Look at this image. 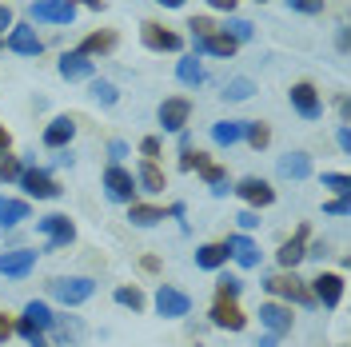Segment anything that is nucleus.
<instances>
[{"instance_id":"nucleus-41","label":"nucleus","mask_w":351,"mask_h":347,"mask_svg":"<svg viewBox=\"0 0 351 347\" xmlns=\"http://www.w3.org/2000/svg\"><path fill=\"white\" fill-rule=\"evenodd\" d=\"M287 8H295V12H307V16H315V12H324V0H287Z\"/></svg>"},{"instance_id":"nucleus-44","label":"nucleus","mask_w":351,"mask_h":347,"mask_svg":"<svg viewBox=\"0 0 351 347\" xmlns=\"http://www.w3.org/2000/svg\"><path fill=\"white\" fill-rule=\"evenodd\" d=\"M188 28H192V36H196V40H199V36H208V32H216V24L208 21V16H196Z\"/></svg>"},{"instance_id":"nucleus-9","label":"nucleus","mask_w":351,"mask_h":347,"mask_svg":"<svg viewBox=\"0 0 351 347\" xmlns=\"http://www.w3.org/2000/svg\"><path fill=\"white\" fill-rule=\"evenodd\" d=\"M21 188L28 195H36V200H56V195H60V184L44 172V168H24L21 172Z\"/></svg>"},{"instance_id":"nucleus-25","label":"nucleus","mask_w":351,"mask_h":347,"mask_svg":"<svg viewBox=\"0 0 351 347\" xmlns=\"http://www.w3.org/2000/svg\"><path fill=\"white\" fill-rule=\"evenodd\" d=\"M196 172L204 176V184L212 188V195H228L232 192V188H228V168H219V164H212V160H204Z\"/></svg>"},{"instance_id":"nucleus-21","label":"nucleus","mask_w":351,"mask_h":347,"mask_svg":"<svg viewBox=\"0 0 351 347\" xmlns=\"http://www.w3.org/2000/svg\"><path fill=\"white\" fill-rule=\"evenodd\" d=\"M228 243H204V248H196V267H204V272H216V267H223L228 263Z\"/></svg>"},{"instance_id":"nucleus-24","label":"nucleus","mask_w":351,"mask_h":347,"mask_svg":"<svg viewBox=\"0 0 351 347\" xmlns=\"http://www.w3.org/2000/svg\"><path fill=\"white\" fill-rule=\"evenodd\" d=\"M112 48H116V32H88L76 52H80V56H104Z\"/></svg>"},{"instance_id":"nucleus-1","label":"nucleus","mask_w":351,"mask_h":347,"mask_svg":"<svg viewBox=\"0 0 351 347\" xmlns=\"http://www.w3.org/2000/svg\"><path fill=\"white\" fill-rule=\"evenodd\" d=\"M48 291L60 300L64 307H80L92 300V291H96V280H88V276H56V280L48 283Z\"/></svg>"},{"instance_id":"nucleus-10","label":"nucleus","mask_w":351,"mask_h":347,"mask_svg":"<svg viewBox=\"0 0 351 347\" xmlns=\"http://www.w3.org/2000/svg\"><path fill=\"white\" fill-rule=\"evenodd\" d=\"M311 300H319L324 307H335L343 300V276H335V272H319L315 280H311Z\"/></svg>"},{"instance_id":"nucleus-43","label":"nucleus","mask_w":351,"mask_h":347,"mask_svg":"<svg viewBox=\"0 0 351 347\" xmlns=\"http://www.w3.org/2000/svg\"><path fill=\"white\" fill-rule=\"evenodd\" d=\"M199 164H204V152L184 148V156H180V168H184V172H192V168H199Z\"/></svg>"},{"instance_id":"nucleus-26","label":"nucleus","mask_w":351,"mask_h":347,"mask_svg":"<svg viewBox=\"0 0 351 347\" xmlns=\"http://www.w3.org/2000/svg\"><path fill=\"white\" fill-rule=\"evenodd\" d=\"M199 52H212V56H232L236 52V40L228 36V32H208V36H199L196 40Z\"/></svg>"},{"instance_id":"nucleus-38","label":"nucleus","mask_w":351,"mask_h":347,"mask_svg":"<svg viewBox=\"0 0 351 347\" xmlns=\"http://www.w3.org/2000/svg\"><path fill=\"white\" fill-rule=\"evenodd\" d=\"M240 291H243V283L236 276H219L216 280V300H236Z\"/></svg>"},{"instance_id":"nucleus-8","label":"nucleus","mask_w":351,"mask_h":347,"mask_svg":"<svg viewBox=\"0 0 351 347\" xmlns=\"http://www.w3.org/2000/svg\"><path fill=\"white\" fill-rule=\"evenodd\" d=\"M140 40L148 44L152 52H180V36H176L172 28H164V24H156V21H144L140 24Z\"/></svg>"},{"instance_id":"nucleus-20","label":"nucleus","mask_w":351,"mask_h":347,"mask_svg":"<svg viewBox=\"0 0 351 347\" xmlns=\"http://www.w3.org/2000/svg\"><path fill=\"white\" fill-rule=\"evenodd\" d=\"M228 252L236 256L240 267H260V248H256L247 236H232V239H228Z\"/></svg>"},{"instance_id":"nucleus-32","label":"nucleus","mask_w":351,"mask_h":347,"mask_svg":"<svg viewBox=\"0 0 351 347\" xmlns=\"http://www.w3.org/2000/svg\"><path fill=\"white\" fill-rule=\"evenodd\" d=\"M24 320H32V324L40 327V331L56 324V315H52V311H48V304H40V300H32V304L24 307Z\"/></svg>"},{"instance_id":"nucleus-55","label":"nucleus","mask_w":351,"mask_h":347,"mask_svg":"<svg viewBox=\"0 0 351 347\" xmlns=\"http://www.w3.org/2000/svg\"><path fill=\"white\" fill-rule=\"evenodd\" d=\"M156 4H164V8H180L184 0H156Z\"/></svg>"},{"instance_id":"nucleus-48","label":"nucleus","mask_w":351,"mask_h":347,"mask_svg":"<svg viewBox=\"0 0 351 347\" xmlns=\"http://www.w3.org/2000/svg\"><path fill=\"white\" fill-rule=\"evenodd\" d=\"M8 335H12V320L0 311V344H8Z\"/></svg>"},{"instance_id":"nucleus-2","label":"nucleus","mask_w":351,"mask_h":347,"mask_svg":"<svg viewBox=\"0 0 351 347\" xmlns=\"http://www.w3.org/2000/svg\"><path fill=\"white\" fill-rule=\"evenodd\" d=\"M156 311H160L164 320H180V315L192 311V296L180 291V287H172V283H160V291H156Z\"/></svg>"},{"instance_id":"nucleus-47","label":"nucleus","mask_w":351,"mask_h":347,"mask_svg":"<svg viewBox=\"0 0 351 347\" xmlns=\"http://www.w3.org/2000/svg\"><path fill=\"white\" fill-rule=\"evenodd\" d=\"M236 219H240V228H243V232H252V228H260V216H256V212H240Z\"/></svg>"},{"instance_id":"nucleus-56","label":"nucleus","mask_w":351,"mask_h":347,"mask_svg":"<svg viewBox=\"0 0 351 347\" xmlns=\"http://www.w3.org/2000/svg\"><path fill=\"white\" fill-rule=\"evenodd\" d=\"M32 347H48V339H44V335H40V339H36V344H32Z\"/></svg>"},{"instance_id":"nucleus-30","label":"nucleus","mask_w":351,"mask_h":347,"mask_svg":"<svg viewBox=\"0 0 351 347\" xmlns=\"http://www.w3.org/2000/svg\"><path fill=\"white\" fill-rule=\"evenodd\" d=\"M176 76H180V84L196 88V84H204V64H199L196 56H188V60H180V64H176Z\"/></svg>"},{"instance_id":"nucleus-45","label":"nucleus","mask_w":351,"mask_h":347,"mask_svg":"<svg viewBox=\"0 0 351 347\" xmlns=\"http://www.w3.org/2000/svg\"><path fill=\"white\" fill-rule=\"evenodd\" d=\"M140 152H144V160H152L156 164V156H160V140H156V136H144V140H140Z\"/></svg>"},{"instance_id":"nucleus-36","label":"nucleus","mask_w":351,"mask_h":347,"mask_svg":"<svg viewBox=\"0 0 351 347\" xmlns=\"http://www.w3.org/2000/svg\"><path fill=\"white\" fill-rule=\"evenodd\" d=\"M56 331H60V344H80L84 339V327H80V320H60V324H52Z\"/></svg>"},{"instance_id":"nucleus-58","label":"nucleus","mask_w":351,"mask_h":347,"mask_svg":"<svg viewBox=\"0 0 351 347\" xmlns=\"http://www.w3.org/2000/svg\"><path fill=\"white\" fill-rule=\"evenodd\" d=\"M0 48H4V40H0Z\"/></svg>"},{"instance_id":"nucleus-50","label":"nucleus","mask_w":351,"mask_h":347,"mask_svg":"<svg viewBox=\"0 0 351 347\" xmlns=\"http://www.w3.org/2000/svg\"><path fill=\"white\" fill-rule=\"evenodd\" d=\"M112 160H120V156H128V144H124V140H112Z\"/></svg>"},{"instance_id":"nucleus-53","label":"nucleus","mask_w":351,"mask_h":347,"mask_svg":"<svg viewBox=\"0 0 351 347\" xmlns=\"http://www.w3.org/2000/svg\"><path fill=\"white\" fill-rule=\"evenodd\" d=\"M8 144H12V136H8V128L0 124V152H8Z\"/></svg>"},{"instance_id":"nucleus-54","label":"nucleus","mask_w":351,"mask_h":347,"mask_svg":"<svg viewBox=\"0 0 351 347\" xmlns=\"http://www.w3.org/2000/svg\"><path fill=\"white\" fill-rule=\"evenodd\" d=\"M276 344H280V335H263V339H260L256 347H276Z\"/></svg>"},{"instance_id":"nucleus-19","label":"nucleus","mask_w":351,"mask_h":347,"mask_svg":"<svg viewBox=\"0 0 351 347\" xmlns=\"http://www.w3.org/2000/svg\"><path fill=\"white\" fill-rule=\"evenodd\" d=\"M304 256H307V228H300V232H295V239H287L284 248L276 252V260H280V267H295Z\"/></svg>"},{"instance_id":"nucleus-11","label":"nucleus","mask_w":351,"mask_h":347,"mask_svg":"<svg viewBox=\"0 0 351 347\" xmlns=\"http://www.w3.org/2000/svg\"><path fill=\"white\" fill-rule=\"evenodd\" d=\"M263 287L271 296H284V300H295V304H311V287L304 280H295V276H271Z\"/></svg>"},{"instance_id":"nucleus-27","label":"nucleus","mask_w":351,"mask_h":347,"mask_svg":"<svg viewBox=\"0 0 351 347\" xmlns=\"http://www.w3.org/2000/svg\"><path fill=\"white\" fill-rule=\"evenodd\" d=\"M212 140L223 144V148L240 144V140H243V120H219V124H212Z\"/></svg>"},{"instance_id":"nucleus-15","label":"nucleus","mask_w":351,"mask_h":347,"mask_svg":"<svg viewBox=\"0 0 351 347\" xmlns=\"http://www.w3.org/2000/svg\"><path fill=\"white\" fill-rule=\"evenodd\" d=\"M72 136H76V124H72L68 116H56V120L44 128V148H52V152H64L68 144H72Z\"/></svg>"},{"instance_id":"nucleus-3","label":"nucleus","mask_w":351,"mask_h":347,"mask_svg":"<svg viewBox=\"0 0 351 347\" xmlns=\"http://www.w3.org/2000/svg\"><path fill=\"white\" fill-rule=\"evenodd\" d=\"M104 192L116 204H136V176L128 168H120V164H112L108 172H104Z\"/></svg>"},{"instance_id":"nucleus-33","label":"nucleus","mask_w":351,"mask_h":347,"mask_svg":"<svg viewBox=\"0 0 351 347\" xmlns=\"http://www.w3.org/2000/svg\"><path fill=\"white\" fill-rule=\"evenodd\" d=\"M88 92H92V100H96V104H104V108H112V104L120 100L116 84H108V80H92V88H88Z\"/></svg>"},{"instance_id":"nucleus-28","label":"nucleus","mask_w":351,"mask_h":347,"mask_svg":"<svg viewBox=\"0 0 351 347\" xmlns=\"http://www.w3.org/2000/svg\"><path fill=\"white\" fill-rule=\"evenodd\" d=\"M164 216H168V212L156 208V204H128V219L136 228H152V224H160Z\"/></svg>"},{"instance_id":"nucleus-13","label":"nucleus","mask_w":351,"mask_h":347,"mask_svg":"<svg viewBox=\"0 0 351 347\" xmlns=\"http://www.w3.org/2000/svg\"><path fill=\"white\" fill-rule=\"evenodd\" d=\"M208 320L216 327H223V331H243V324H247V315L236 307V300H216L212 311H208Z\"/></svg>"},{"instance_id":"nucleus-35","label":"nucleus","mask_w":351,"mask_h":347,"mask_svg":"<svg viewBox=\"0 0 351 347\" xmlns=\"http://www.w3.org/2000/svg\"><path fill=\"white\" fill-rule=\"evenodd\" d=\"M252 92H256V84H252V80H247V76H236V80H232V84L223 88V100H247V96H252Z\"/></svg>"},{"instance_id":"nucleus-6","label":"nucleus","mask_w":351,"mask_h":347,"mask_svg":"<svg viewBox=\"0 0 351 347\" xmlns=\"http://www.w3.org/2000/svg\"><path fill=\"white\" fill-rule=\"evenodd\" d=\"M160 124L164 132H184L188 128V120H192V100H184V96H172V100H164L160 104Z\"/></svg>"},{"instance_id":"nucleus-23","label":"nucleus","mask_w":351,"mask_h":347,"mask_svg":"<svg viewBox=\"0 0 351 347\" xmlns=\"http://www.w3.org/2000/svg\"><path fill=\"white\" fill-rule=\"evenodd\" d=\"M21 219H28V200L0 195V228H16Z\"/></svg>"},{"instance_id":"nucleus-12","label":"nucleus","mask_w":351,"mask_h":347,"mask_svg":"<svg viewBox=\"0 0 351 347\" xmlns=\"http://www.w3.org/2000/svg\"><path fill=\"white\" fill-rule=\"evenodd\" d=\"M32 267H36V252H28V248H16V252L0 256V276H8V280H24Z\"/></svg>"},{"instance_id":"nucleus-18","label":"nucleus","mask_w":351,"mask_h":347,"mask_svg":"<svg viewBox=\"0 0 351 347\" xmlns=\"http://www.w3.org/2000/svg\"><path fill=\"white\" fill-rule=\"evenodd\" d=\"M56 68H60V76H64V80H92V60L80 56V52H64Z\"/></svg>"},{"instance_id":"nucleus-17","label":"nucleus","mask_w":351,"mask_h":347,"mask_svg":"<svg viewBox=\"0 0 351 347\" xmlns=\"http://www.w3.org/2000/svg\"><path fill=\"white\" fill-rule=\"evenodd\" d=\"M260 324L267 327V335H287L291 331V311L280 304H263L260 307Z\"/></svg>"},{"instance_id":"nucleus-29","label":"nucleus","mask_w":351,"mask_h":347,"mask_svg":"<svg viewBox=\"0 0 351 347\" xmlns=\"http://www.w3.org/2000/svg\"><path fill=\"white\" fill-rule=\"evenodd\" d=\"M136 188H144V192H164V172H160V164L144 160L140 172H136Z\"/></svg>"},{"instance_id":"nucleus-14","label":"nucleus","mask_w":351,"mask_h":347,"mask_svg":"<svg viewBox=\"0 0 351 347\" xmlns=\"http://www.w3.org/2000/svg\"><path fill=\"white\" fill-rule=\"evenodd\" d=\"M236 192H240L252 208H267V204H276L271 184H267V180H260V176H247V180H240V188H236Z\"/></svg>"},{"instance_id":"nucleus-57","label":"nucleus","mask_w":351,"mask_h":347,"mask_svg":"<svg viewBox=\"0 0 351 347\" xmlns=\"http://www.w3.org/2000/svg\"><path fill=\"white\" fill-rule=\"evenodd\" d=\"M256 4H263V0H256Z\"/></svg>"},{"instance_id":"nucleus-52","label":"nucleus","mask_w":351,"mask_h":347,"mask_svg":"<svg viewBox=\"0 0 351 347\" xmlns=\"http://www.w3.org/2000/svg\"><path fill=\"white\" fill-rule=\"evenodd\" d=\"M335 140H339V148H343V152H351V132L348 128H339V136H335Z\"/></svg>"},{"instance_id":"nucleus-7","label":"nucleus","mask_w":351,"mask_h":347,"mask_svg":"<svg viewBox=\"0 0 351 347\" xmlns=\"http://www.w3.org/2000/svg\"><path fill=\"white\" fill-rule=\"evenodd\" d=\"M32 16L44 24H72L76 21V0H36Z\"/></svg>"},{"instance_id":"nucleus-4","label":"nucleus","mask_w":351,"mask_h":347,"mask_svg":"<svg viewBox=\"0 0 351 347\" xmlns=\"http://www.w3.org/2000/svg\"><path fill=\"white\" fill-rule=\"evenodd\" d=\"M36 228L48 236V252L68 248V243L76 239V224H72L68 216H44V219H36Z\"/></svg>"},{"instance_id":"nucleus-34","label":"nucleus","mask_w":351,"mask_h":347,"mask_svg":"<svg viewBox=\"0 0 351 347\" xmlns=\"http://www.w3.org/2000/svg\"><path fill=\"white\" fill-rule=\"evenodd\" d=\"M116 304L132 307V311H144V291L140 287H116Z\"/></svg>"},{"instance_id":"nucleus-37","label":"nucleus","mask_w":351,"mask_h":347,"mask_svg":"<svg viewBox=\"0 0 351 347\" xmlns=\"http://www.w3.org/2000/svg\"><path fill=\"white\" fill-rule=\"evenodd\" d=\"M21 160L16 156H8V152H0V184H12V180H21Z\"/></svg>"},{"instance_id":"nucleus-46","label":"nucleus","mask_w":351,"mask_h":347,"mask_svg":"<svg viewBox=\"0 0 351 347\" xmlns=\"http://www.w3.org/2000/svg\"><path fill=\"white\" fill-rule=\"evenodd\" d=\"M324 212H328V216H348V195H339V200L324 204Z\"/></svg>"},{"instance_id":"nucleus-22","label":"nucleus","mask_w":351,"mask_h":347,"mask_svg":"<svg viewBox=\"0 0 351 347\" xmlns=\"http://www.w3.org/2000/svg\"><path fill=\"white\" fill-rule=\"evenodd\" d=\"M280 176H287V180H307L311 176V156H304V152L280 156Z\"/></svg>"},{"instance_id":"nucleus-16","label":"nucleus","mask_w":351,"mask_h":347,"mask_svg":"<svg viewBox=\"0 0 351 347\" xmlns=\"http://www.w3.org/2000/svg\"><path fill=\"white\" fill-rule=\"evenodd\" d=\"M8 48H12V52H21V56H40V36H36V32H32V28H24V24H12V32H8Z\"/></svg>"},{"instance_id":"nucleus-31","label":"nucleus","mask_w":351,"mask_h":347,"mask_svg":"<svg viewBox=\"0 0 351 347\" xmlns=\"http://www.w3.org/2000/svg\"><path fill=\"white\" fill-rule=\"evenodd\" d=\"M243 136H247V144H252L256 152L271 144V128H267V124H260V120H252V124H243Z\"/></svg>"},{"instance_id":"nucleus-51","label":"nucleus","mask_w":351,"mask_h":347,"mask_svg":"<svg viewBox=\"0 0 351 347\" xmlns=\"http://www.w3.org/2000/svg\"><path fill=\"white\" fill-rule=\"evenodd\" d=\"M208 4H212V8H219V12H232L240 0H208Z\"/></svg>"},{"instance_id":"nucleus-42","label":"nucleus","mask_w":351,"mask_h":347,"mask_svg":"<svg viewBox=\"0 0 351 347\" xmlns=\"http://www.w3.org/2000/svg\"><path fill=\"white\" fill-rule=\"evenodd\" d=\"M12 331H21V335L28 339V344H36V339H40V327L32 324V320H24V315H21V324L12 327Z\"/></svg>"},{"instance_id":"nucleus-5","label":"nucleus","mask_w":351,"mask_h":347,"mask_svg":"<svg viewBox=\"0 0 351 347\" xmlns=\"http://www.w3.org/2000/svg\"><path fill=\"white\" fill-rule=\"evenodd\" d=\"M287 96H291V108L300 112L304 120H319V116H324V100H319V92L307 84V80L291 84V92H287Z\"/></svg>"},{"instance_id":"nucleus-40","label":"nucleus","mask_w":351,"mask_h":347,"mask_svg":"<svg viewBox=\"0 0 351 347\" xmlns=\"http://www.w3.org/2000/svg\"><path fill=\"white\" fill-rule=\"evenodd\" d=\"M228 36H232L236 44L252 40V24H247V21H232V24H228Z\"/></svg>"},{"instance_id":"nucleus-39","label":"nucleus","mask_w":351,"mask_h":347,"mask_svg":"<svg viewBox=\"0 0 351 347\" xmlns=\"http://www.w3.org/2000/svg\"><path fill=\"white\" fill-rule=\"evenodd\" d=\"M324 188H331V192H339V195H348L351 192V180L343 172H324Z\"/></svg>"},{"instance_id":"nucleus-49","label":"nucleus","mask_w":351,"mask_h":347,"mask_svg":"<svg viewBox=\"0 0 351 347\" xmlns=\"http://www.w3.org/2000/svg\"><path fill=\"white\" fill-rule=\"evenodd\" d=\"M4 28H12V8H8V4H0V32H4Z\"/></svg>"}]
</instances>
